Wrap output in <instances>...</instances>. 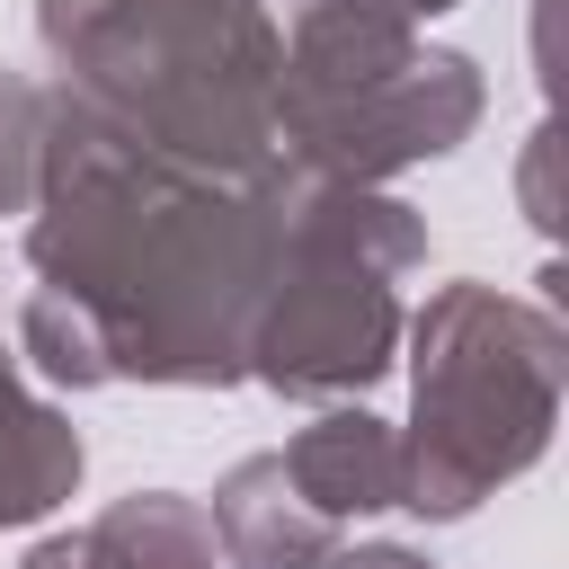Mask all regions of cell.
Returning <instances> with one entry per match:
<instances>
[{
    "label": "cell",
    "instance_id": "cell-1",
    "mask_svg": "<svg viewBox=\"0 0 569 569\" xmlns=\"http://www.w3.org/2000/svg\"><path fill=\"white\" fill-rule=\"evenodd\" d=\"M27 267L36 293L89 320L107 382L231 391L249 382V320L276 276V169L187 178L53 107Z\"/></svg>",
    "mask_w": 569,
    "mask_h": 569
},
{
    "label": "cell",
    "instance_id": "cell-2",
    "mask_svg": "<svg viewBox=\"0 0 569 569\" xmlns=\"http://www.w3.org/2000/svg\"><path fill=\"white\" fill-rule=\"evenodd\" d=\"M44 98L133 160L187 178L276 169V18L267 0H36Z\"/></svg>",
    "mask_w": 569,
    "mask_h": 569
},
{
    "label": "cell",
    "instance_id": "cell-3",
    "mask_svg": "<svg viewBox=\"0 0 569 569\" xmlns=\"http://www.w3.org/2000/svg\"><path fill=\"white\" fill-rule=\"evenodd\" d=\"M400 347H409L400 507L427 525H462L551 453L560 391H569V329L551 302L462 276L427 293Z\"/></svg>",
    "mask_w": 569,
    "mask_h": 569
},
{
    "label": "cell",
    "instance_id": "cell-4",
    "mask_svg": "<svg viewBox=\"0 0 569 569\" xmlns=\"http://www.w3.org/2000/svg\"><path fill=\"white\" fill-rule=\"evenodd\" d=\"M427 267V213L391 187H338L276 160V276L249 320V382L276 400H365L400 365V276Z\"/></svg>",
    "mask_w": 569,
    "mask_h": 569
},
{
    "label": "cell",
    "instance_id": "cell-5",
    "mask_svg": "<svg viewBox=\"0 0 569 569\" xmlns=\"http://www.w3.org/2000/svg\"><path fill=\"white\" fill-rule=\"evenodd\" d=\"M276 53V160L338 187H391L400 169L453 160L480 133L489 80L471 53L427 44L400 18L293 9Z\"/></svg>",
    "mask_w": 569,
    "mask_h": 569
},
{
    "label": "cell",
    "instance_id": "cell-6",
    "mask_svg": "<svg viewBox=\"0 0 569 569\" xmlns=\"http://www.w3.org/2000/svg\"><path fill=\"white\" fill-rule=\"evenodd\" d=\"M204 525H213V551L222 569H329L347 551V533L284 480L276 453H249L213 480L204 498Z\"/></svg>",
    "mask_w": 569,
    "mask_h": 569
},
{
    "label": "cell",
    "instance_id": "cell-7",
    "mask_svg": "<svg viewBox=\"0 0 569 569\" xmlns=\"http://www.w3.org/2000/svg\"><path fill=\"white\" fill-rule=\"evenodd\" d=\"M18 569H222V551H213L204 498H187V489H124L89 525L44 533Z\"/></svg>",
    "mask_w": 569,
    "mask_h": 569
},
{
    "label": "cell",
    "instance_id": "cell-8",
    "mask_svg": "<svg viewBox=\"0 0 569 569\" xmlns=\"http://www.w3.org/2000/svg\"><path fill=\"white\" fill-rule=\"evenodd\" d=\"M276 462H284V480H293L338 533L365 525V516H382V507H400V427L373 418L365 400L320 409L293 445H276Z\"/></svg>",
    "mask_w": 569,
    "mask_h": 569
},
{
    "label": "cell",
    "instance_id": "cell-9",
    "mask_svg": "<svg viewBox=\"0 0 569 569\" xmlns=\"http://www.w3.org/2000/svg\"><path fill=\"white\" fill-rule=\"evenodd\" d=\"M80 471H89L80 427L44 391H27L18 356L0 347V533L44 525L53 507H71L80 498Z\"/></svg>",
    "mask_w": 569,
    "mask_h": 569
},
{
    "label": "cell",
    "instance_id": "cell-10",
    "mask_svg": "<svg viewBox=\"0 0 569 569\" xmlns=\"http://www.w3.org/2000/svg\"><path fill=\"white\" fill-rule=\"evenodd\" d=\"M44 133H53L44 80H27V71L0 62V213H18V222H27L36 187H44Z\"/></svg>",
    "mask_w": 569,
    "mask_h": 569
},
{
    "label": "cell",
    "instance_id": "cell-11",
    "mask_svg": "<svg viewBox=\"0 0 569 569\" xmlns=\"http://www.w3.org/2000/svg\"><path fill=\"white\" fill-rule=\"evenodd\" d=\"M284 18L293 9H365V18H400V27H427V18H445V9H462V0H276Z\"/></svg>",
    "mask_w": 569,
    "mask_h": 569
},
{
    "label": "cell",
    "instance_id": "cell-12",
    "mask_svg": "<svg viewBox=\"0 0 569 569\" xmlns=\"http://www.w3.org/2000/svg\"><path fill=\"white\" fill-rule=\"evenodd\" d=\"M329 569H436V560L409 551V542H356V551H338Z\"/></svg>",
    "mask_w": 569,
    "mask_h": 569
}]
</instances>
